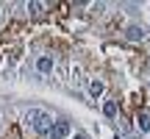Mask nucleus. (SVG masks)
Here are the masks:
<instances>
[{"label": "nucleus", "mask_w": 150, "mask_h": 139, "mask_svg": "<svg viewBox=\"0 0 150 139\" xmlns=\"http://www.w3.org/2000/svg\"><path fill=\"white\" fill-rule=\"evenodd\" d=\"M25 123L33 125V131H36V134H50V128H53V120H50V114L42 111V109H31V111L25 114Z\"/></svg>", "instance_id": "f257e3e1"}, {"label": "nucleus", "mask_w": 150, "mask_h": 139, "mask_svg": "<svg viewBox=\"0 0 150 139\" xmlns=\"http://www.w3.org/2000/svg\"><path fill=\"white\" fill-rule=\"evenodd\" d=\"M47 136L50 139H67V136H70V123H67V120H59V123L50 128Z\"/></svg>", "instance_id": "f03ea898"}, {"label": "nucleus", "mask_w": 150, "mask_h": 139, "mask_svg": "<svg viewBox=\"0 0 150 139\" xmlns=\"http://www.w3.org/2000/svg\"><path fill=\"white\" fill-rule=\"evenodd\" d=\"M36 70H39L42 75L53 72V59H50V56H39V59H36Z\"/></svg>", "instance_id": "7ed1b4c3"}, {"label": "nucleus", "mask_w": 150, "mask_h": 139, "mask_svg": "<svg viewBox=\"0 0 150 139\" xmlns=\"http://www.w3.org/2000/svg\"><path fill=\"white\" fill-rule=\"evenodd\" d=\"M125 36H128L131 42H142V39L147 36V31H145V28H139V25H131V28H128V33H125Z\"/></svg>", "instance_id": "20e7f679"}, {"label": "nucleus", "mask_w": 150, "mask_h": 139, "mask_svg": "<svg viewBox=\"0 0 150 139\" xmlns=\"http://www.w3.org/2000/svg\"><path fill=\"white\" fill-rule=\"evenodd\" d=\"M136 131H139V134H147L150 131V117L147 114H139V117H136Z\"/></svg>", "instance_id": "39448f33"}, {"label": "nucleus", "mask_w": 150, "mask_h": 139, "mask_svg": "<svg viewBox=\"0 0 150 139\" xmlns=\"http://www.w3.org/2000/svg\"><path fill=\"white\" fill-rule=\"evenodd\" d=\"M103 114H106V117H117V100H106L103 103Z\"/></svg>", "instance_id": "423d86ee"}, {"label": "nucleus", "mask_w": 150, "mask_h": 139, "mask_svg": "<svg viewBox=\"0 0 150 139\" xmlns=\"http://www.w3.org/2000/svg\"><path fill=\"white\" fill-rule=\"evenodd\" d=\"M103 89H106V86H103V81H92V84H89L92 97H100V95H103Z\"/></svg>", "instance_id": "0eeeda50"}, {"label": "nucleus", "mask_w": 150, "mask_h": 139, "mask_svg": "<svg viewBox=\"0 0 150 139\" xmlns=\"http://www.w3.org/2000/svg\"><path fill=\"white\" fill-rule=\"evenodd\" d=\"M75 139H89V136H86V134H75Z\"/></svg>", "instance_id": "6e6552de"}]
</instances>
